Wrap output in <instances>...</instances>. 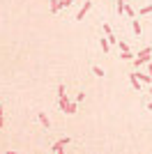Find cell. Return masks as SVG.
Here are the masks:
<instances>
[{"label":"cell","mask_w":152,"mask_h":154,"mask_svg":"<svg viewBox=\"0 0 152 154\" xmlns=\"http://www.w3.org/2000/svg\"><path fill=\"white\" fill-rule=\"evenodd\" d=\"M71 2H74V0H60V7H69Z\"/></svg>","instance_id":"19"},{"label":"cell","mask_w":152,"mask_h":154,"mask_svg":"<svg viewBox=\"0 0 152 154\" xmlns=\"http://www.w3.org/2000/svg\"><path fill=\"white\" fill-rule=\"evenodd\" d=\"M104 35H113V32H111V26H108V23H104Z\"/></svg>","instance_id":"20"},{"label":"cell","mask_w":152,"mask_h":154,"mask_svg":"<svg viewBox=\"0 0 152 154\" xmlns=\"http://www.w3.org/2000/svg\"><path fill=\"white\" fill-rule=\"evenodd\" d=\"M92 74H95V76H99V78H104V69H101V67H92Z\"/></svg>","instance_id":"12"},{"label":"cell","mask_w":152,"mask_h":154,"mask_svg":"<svg viewBox=\"0 0 152 154\" xmlns=\"http://www.w3.org/2000/svg\"><path fill=\"white\" fill-rule=\"evenodd\" d=\"M60 110L67 113V115H74V113H76V103L67 101V97H60Z\"/></svg>","instance_id":"2"},{"label":"cell","mask_w":152,"mask_h":154,"mask_svg":"<svg viewBox=\"0 0 152 154\" xmlns=\"http://www.w3.org/2000/svg\"><path fill=\"white\" fill-rule=\"evenodd\" d=\"M136 76H138L143 83H152V76H150V74H136Z\"/></svg>","instance_id":"11"},{"label":"cell","mask_w":152,"mask_h":154,"mask_svg":"<svg viewBox=\"0 0 152 154\" xmlns=\"http://www.w3.org/2000/svg\"><path fill=\"white\" fill-rule=\"evenodd\" d=\"M122 60H134V55H131V51H127V53H122Z\"/></svg>","instance_id":"18"},{"label":"cell","mask_w":152,"mask_h":154,"mask_svg":"<svg viewBox=\"0 0 152 154\" xmlns=\"http://www.w3.org/2000/svg\"><path fill=\"white\" fill-rule=\"evenodd\" d=\"M0 127H2V106H0Z\"/></svg>","instance_id":"22"},{"label":"cell","mask_w":152,"mask_h":154,"mask_svg":"<svg viewBox=\"0 0 152 154\" xmlns=\"http://www.w3.org/2000/svg\"><path fill=\"white\" fill-rule=\"evenodd\" d=\"M150 92H152V88H150Z\"/></svg>","instance_id":"25"},{"label":"cell","mask_w":152,"mask_h":154,"mask_svg":"<svg viewBox=\"0 0 152 154\" xmlns=\"http://www.w3.org/2000/svg\"><path fill=\"white\" fill-rule=\"evenodd\" d=\"M147 71H150V76H152V62H147Z\"/></svg>","instance_id":"21"},{"label":"cell","mask_w":152,"mask_h":154,"mask_svg":"<svg viewBox=\"0 0 152 154\" xmlns=\"http://www.w3.org/2000/svg\"><path fill=\"white\" fill-rule=\"evenodd\" d=\"M51 12H53V14L60 12V0H51Z\"/></svg>","instance_id":"9"},{"label":"cell","mask_w":152,"mask_h":154,"mask_svg":"<svg viewBox=\"0 0 152 154\" xmlns=\"http://www.w3.org/2000/svg\"><path fill=\"white\" fill-rule=\"evenodd\" d=\"M125 14H127V16H129V19H134V9H131V7H129V5L125 7Z\"/></svg>","instance_id":"14"},{"label":"cell","mask_w":152,"mask_h":154,"mask_svg":"<svg viewBox=\"0 0 152 154\" xmlns=\"http://www.w3.org/2000/svg\"><path fill=\"white\" fill-rule=\"evenodd\" d=\"M143 14H152V5H145V7H143V9H141V16H143Z\"/></svg>","instance_id":"13"},{"label":"cell","mask_w":152,"mask_h":154,"mask_svg":"<svg viewBox=\"0 0 152 154\" xmlns=\"http://www.w3.org/2000/svg\"><path fill=\"white\" fill-rule=\"evenodd\" d=\"M106 37H108V42H111V44H118V42H120V39L115 37V35H106Z\"/></svg>","instance_id":"17"},{"label":"cell","mask_w":152,"mask_h":154,"mask_svg":"<svg viewBox=\"0 0 152 154\" xmlns=\"http://www.w3.org/2000/svg\"><path fill=\"white\" fill-rule=\"evenodd\" d=\"M7 154H21V152H12V149H9V152H7Z\"/></svg>","instance_id":"24"},{"label":"cell","mask_w":152,"mask_h":154,"mask_svg":"<svg viewBox=\"0 0 152 154\" xmlns=\"http://www.w3.org/2000/svg\"><path fill=\"white\" fill-rule=\"evenodd\" d=\"M69 143V136H65V138H60L58 143H53V147H51V152L53 154H65V145Z\"/></svg>","instance_id":"3"},{"label":"cell","mask_w":152,"mask_h":154,"mask_svg":"<svg viewBox=\"0 0 152 154\" xmlns=\"http://www.w3.org/2000/svg\"><path fill=\"white\" fill-rule=\"evenodd\" d=\"M131 30H134V35L141 37V21L138 19H131Z\"/></svg>","instance_id":"7"},{"label":"cell","mask_w":152,"mask_h":154,"mask_svg":"<svg viewBox=\"0 0 152 154\" xmlns=\"http://www.w3.org/2000/svg\"><path fill=\"white\" fill-rule=\"evenodd\" d=\"M118 46H120V53H127V51H129V44H127L125 39H120V42H118Z\"/></svg>","instance_id":"10"},{"label":"cell","mask_w":152,"mask_h":154,"mask_svg":"<svg viewBox=\"0 0 152 154\" xmlns=\"http://www.w3.org/2000/svg\"><path fill=\"white\" fill-rule=\"evenodd\" d=\"M150 53H152V48H150V46H145V48L134 58V64H136L138 69H141V64H147V62H150Z\"/></svg>","instance_id":"1"},{"label":"cell","mask_w":152,"mask_h":154,"mask_svg":"<svg viewBox=\"0 0 152 154\" xmlns=\"http://www.w3.org/2000/svg\"><path fill=\"white\" fill-rule=\"evenodd\" d=\"M90 7H92V0H85V5L78 9V14H76V21H83V19H85V14H88Z\"/></svg>","instance_id":"4"},{"label":"cell","mask_w":152,"mask_h":154,"mask_svg":"<svg viewBox=\"0 0 152 154\" xmlns=\"http://www.w3.org/2000/svg\"><path fill=\"white\" fill-rule=\"evenodd\" d=\"M147 110H152V101H150V103H147Z\"/></svg>","instance_id":"23"},{"label":"cell","mask_w":152,"mask_h":154,"mask_svg":"<svg viewBox=\"0 0 152 154\" xmlns=\"http://www.w3.org/2000/svg\"><path fill=\"white\" fill-rule=\"evenodd\" d=\"M129 81H131V88L136 92H141V81H138V76L136 74H129Z\"/></svg>","instance_id":"5"},{"label":"cell","mask_w":152,"mask_h":154,"mask_svg":"<svg viewBox=\"0 0 152 154\" xmlns=\"http://www.w3.org/2000/svg\"><path fill=\"white\" fill-rule=\"evenodd\" d=\"M39 122H42V127H44V129H51V122H49V117H46V113H44V110H39Z\"/></svg>","instance_id":"6"},{"label":"cell","mask_w":152,"mask_h":154,"mask_svg":"<svg viewBox=\"0 0 152 154\" xmlns=\"http://www.w3.org/2000/svg\"><path fill=\"white\" fill-rule=\"evenodd\" d=\"M125 7H127V2H122V0H118V12H125Z\"/></svg>","instance_id":"16"},{"label":"cell","mask_w":152,"mask_h":154,"mask_svg":"<svg viewBox=\"0 0 152 154\" xmlns=\"http://www.w3.org/2000/svg\"><path fill=\"white\" fill-rule=\"evenodd\" d=\"M108 46H111L108 37H101V51H104V55H108Z\"/></svg>","instance_id":"8"},{"label":"cell","mask_w":152,"mask_h":154,"mask_svg":"<svg viewBox=\"0 0 152 154\" xmlns=\"http://www.w3.org/2000/svg\"><path fill=\"white\" fill-rule=\"evenodd\" d=\"M58 97H67V92H65V85H58Z\"/></svg>","instance_id":"15"}]
</instances>
